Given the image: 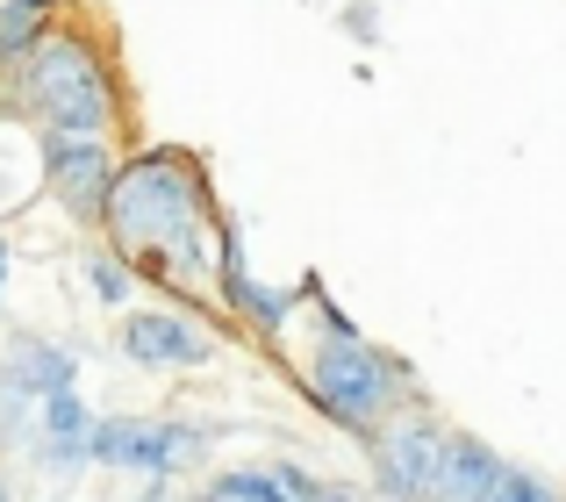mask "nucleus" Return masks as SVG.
I'll return each mask as SVG.
<instances>
[{
	"label": "nucleus",
	"mask_w": 566,
	"mask_h": 502,
	"mask_svg": "<svg viewBox=\"0 0 566 502\" xmlns=\"http://www.w3.org/2000/svg\"><path fill=\"white\" fill-rule=\"evenodd\" d=\"M108 238L123 265H151L166 280L208 273V259H222V238H208V195L187 151H144L115 172L108 187Z\"/></svg>",
	"instance_id": "obj_1"
},
{
	"label": "nucleus",
	"mask_w": 566,
	"mask_h": 502,
	"mask_svg": "<svg viewBox=\"0 0 566 502\" xmlns=\"http://www.w3.org/2000/svg\"><path fill=\"white\" fill-rule=\"evenodd\" d=\"M22 94L51 123V137H108V123H115L108 72H101V57L80 36H43L22 65Z\"/></svg>",
	"instance_id": "obj_2"
},
{
	"label": "nucleus",
	"mask_w": 566,
	"mask_h": 502,
	"mask_svg": "<svg viewBox=\"0 0 566 502\" xmlns=\"http://www.w3.org/2000/svg\"><path fill=\"white\" fill-rule=\"evenodd\" d=\"M308 388L331 409L345 431H387V409H395V366L380 359L366 337L352 331H323V345L308 352Z\"/></svg>",
	"instance_id": "obj_3"
},
{
	"label": "nucleus",
	"mask_w": 566,
	"mask_h": 502,
	"mask_svg": "<svg viewBox=\"0 0 566 502\" xmlns=\"http://www.w3.org/2000/svg\"><path fill=\"white\" fill-rule=\"evenodd\" d=\"M444 474V431L423 417H401L374 438V489L387 502H438Z\"/></svg>",
	"instance_id": "obj_4"
},
{
	"label": "nucleus",
	"mask_w": 566,
	"mask_h": 502,
	"mask_svg": "<svg viewBox=\"0 0 566 502\" xmlns=\"http://www.w3.org/2000/svg\"><path fill=\"white\" fill-rule=\"evenodd\" d=\"M94 452L101 467H129V474H158L166 481L180 460L201 452V431L193 423H144V417H115V423H94Z\"/></svg>",
	"instance_id": "obj_5"
},
{
	"label": "nucleus",
	"mask_w": 566,
	"mask_h": 502,
	"mask_svg": "<svg viewBox=\"0 0 566 502\" xmlns=\"http://www.w3.org/2000/svg\"><path fill=\"white\" fill-rule=\"evenodd\" d=\"M43 166H51V195L65 201L72 216L101 223L108 216V187H115V158L101 137H43Z\"/></svg>",
	"instance_id": "obj_6"
},
{
	"label": "nucleus",
	"mask_w": 566,
	"mask_h": 502,
	"mask_svg": "<svg viewBox=\"0 0 566 502\" xmlns=\"http://www.w3.org/2000/svg\"><path fill=\"white\" fill-rule=\"evenodd\" d=\"M123 352L137 366H201L208 359V337L193 331L187 316H172V308H144V316L123 323Z\"/></svg>",
	"instance_id": "obj_7"
},
{
	"label": "nucleus",
	"mask_w": 566,
	"mask_h": 502,
	"mask_svg": "<svg viewBox=\"0 0 566 502\" xmlns=\"http://www.w3.org/2000/svg\"><path fill=\"white\" fill-rule=\"evenodd\" d=\"M94 409L80 402V388H65V395H51L43 402V460L51 467H80V460H94Z\"/></svg>",
	"instance_id": "obj_8"
},
{
	"label": "nucleus",
	"mask_w": 566,
	"mask_h": 502,
	"mask_svg": "<svg viewBox=\"0 0 566 502\" xmlns=\"http://www.w3.org/2000/svg\"><path fill=\"white\" fill-rule=\"evenodd\" d=\"M502 460L481 446V438H444V474H438V502H488V489H495Z\"/></svg>",
	"instance_id": "obj_9"
},
{
	"label": "nucleus",
	"mask_w": 566,
	"mask_h": 502,
	"mask_svg": "<svg viewBox=\"0 0 566 502\" xmlns=\"http://www.w3.org/2000/svg\"><path fill=\"white\" fill-rule=\"evenodd\" d=\"M222 294H230V308H244V316L265 323V331H280V323L294 316V294L287 287H265V280L244 273V251H237V238H222Z\"/></svg>",
	"instance_id": "obj_10"
},
{
	"label": "nucleus",
	"mask_w": 566,
	"mask_h": 502,
	"mask_svg": "<svg viewBox=\"0 0 566 502\" xmlns=\"http://www.w3.org/2000/svg\"><path fill=\"white\" fill-rule=\"evenodd\" d=\"M8 388H14V395H36V402L65 395V388H72V352H57V345H22V352L8 359Z\"/></svg>",
	"instance_id": "obj_11"
},
{
	"label": "nucleus",
	"mask_w": 566,
	"mask_h": 502,
	"mask_svg": "<svg viewBox=\"0 0 566 502\" xmlns=\"http://www.w3.org/2000/svg\"><path fill=\"white\" fill-rule=\"evenodd\" d=\"M216 495L222 502H294L280 467H230V474H216Z\"/></svg>",
	"instance_id": "obj_12"
},
{
	"label": "nucleus",
	"mask_w": 566,
	"mask_h": 502,
	"mask_svg": "<svg viewBox=\"0 0 566 502\" xmlns=\"http://www.w3.org/2000/svg\"><path fill=\"white\" fill-rule=\"evenodd\" d=\"M43 43V22L36 14H22V8H0V57H22L29 65V51Z\"/></svg>",
	"instance_id": "obj_13"
},
{
	"label": "nucleus",
	"mask_w": 566,
	"mask_h": 502,
	"mask_svg": "<svg viewBox=\"0 0 566 502\" xmlns=\"http://www.w3.org/2000/svg\"><path fill=\"white\" fill-rule=\"evenodd\" d=\"M488 502H559V489L538 481V474H524V467H502L495 489H488Z\"/></svg>",
	"instance_id": "obj_14"
},
{
	"label": "nucleus",
	"mask_w": 566,
	"mask_h": 502,
	"mask_svg": "<svg viewBox=\"0 0 566 502\" xmlns=\"http://www.w3.org/2000/svg\"><path fill=\"white\" fill-rule=\"evenodd\" d=\"M86 280H94L101 302H129V265L115 259V251H94V259H86Z\"/></svg>",
	"instance_id": "obj_15"
},
{
	"label": "nucleus",
	"mask_w": 566,
	"mask_h": 502,
	"mask_svg": "<svg viewBox=\"0 0 566 502\" xmlns=\"http://www.w3.org/2000/svg\"><path fill=\"white\" fill-rule=\"evenodd\" d=\"M308 502H366V495H352V489H337V481H316V489H308Z\"/></svg>",
	"instance_id": "obj_16"
},
{
	"label": "nucleus",
	"mask_w": 566,
	"mask_h": 502,
	"mask_svg": "<svg viewBox=\"0 0 566 502\" xmlns=\"http://www.w3.org/2000/svg\"><path fill=\"white\" fill-rule=\"evenodd\" d=\"M8 8H22V14H36V22H43V14H51L57 0H8Z\"/></svg>",
	"instance_id": "obj_17"
},
{
	"label": "nucleus",
	"mask_w": 566,
	"mask_h": 502,
	"mask_svg": "<svg viewBox=\"0 0 566 502\" xmlns=\"http://www.w3.org/2000/svg\"><path fill=\"white\" fill-rule=\"evenodd\" d=\"M0 294H8V244H0Z\"/></svg>",
	"instance_id": "obj_18"
},
{
	"label": "nucleus",
	"mask_w": 566,
	"mask_h": 502,
	"mask_svg": "<svg viewBox=\"0 0 566 502\" xmlns=\"http://www.w3.org/2000/svg\"><path fill=\"white\" fill-rule=\"evenodd\" d=\"M201 502H222V495H216V489H208V495H201Z\"/></svg>",
	"instance_id": "obj_19"
},
{
	"label": "nucleus",
	"mask_w": 566,
	"mask_h": 502,
	"mask_svg": "<svg viewBox=\"0 0 566 502\" xmlns=\"http://www.w3.org/2000/svg\"><path fill=\"white\" fill-rule=\"evenodd\" d=\"M0 502H8V495H0Z\"/></svg>",
	"instance_id": "obj_20"
}]
</instances>
